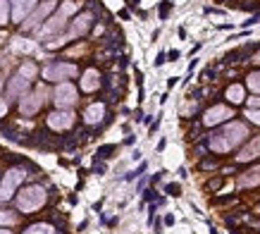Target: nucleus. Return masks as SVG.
Segmentation results:
<instances>
[{"label":"nucleus","mask_w":260,"mask_h":234,"mask_svg":"<svg viewBox=\"0 0 260 234\" xmlns=\"http://www.w3.org/2000/svg\"><path fill=\"white\" fill-rule=\"evenodd\" d=\"M103 115H105V105L103 103H93V105H88L86 112H84V120L88 124H98L103 120Z\"/></svg>","instance_id":"obj_12"},{"label":"nucleus","mask_w":260,"mask_h":234,"mask_svg":"<svg viewBox=\"0 0 260 234\" xmlns=\"http://www.w3.org/2000/svg\"><path fill=\"white\" fill-rule=\"evenodd\" d=\"M251 62H256V65H260V50L256 53V55H253V60H251Z\"/></svg>","instance_id":"obj_30"},{"label":"nucleus","mask_w":260,"mask_h":234,"mask_svg":"<svg viewBox=\"0 0 260 234\" xmlns=\"http://www.w3.org/2000/svg\"><path fill=\"white\" fill-rule=\"evenodd\" d=\"M248 137V127L244 122H227L219 132L208 139V146L217 153H229L239 143H244Z\"/></svg>","instance_id":"obj_1"},{"label":"nucleus","mask_w":260,"mask_h":234,"mask_svg":"<svg viewBox=\"0 0 260 234\" xmlns=\"http://www.w3.org/2000/svg\"><path fill=\"white\" fill-rule=\"evenodd\" d=\"M74 12H77V2H74V0H67V2L60 7V12L55 14L53 19H48V24L43 27V34H55V31H60V29L67 24V17Z\"/></svg>","instance_id":"obj_2"},{"label":"nucleus","mask_w":260,"mask_h":234,"mask_svg":"<svg viewBox=\"0 0 260 234\" xmlns=\"http://www.w3.org/2000/svg\"><path fill=\"white\" fill-rule=\"evenodd\" d=\"M34 2L36 0H12V17L14 22H22V17H27V12L34 7Z\"/></svg>","instance_id":"obj_13"},{"label":"nucleus","mask_w":260,"mask_h":234,"mask_svg":"<svg viewBox=\"0 0 260 234\" xmlns=\"http://www.w3.org/2000/svg\"><path fill=\"white\" fill-rule=\"evenodd\" d=\"M0 89H2V82H0Z\"/></svg>","instance_id":"obj_32"},{"label":"nucleus","mask_w":260,"mask_h":234,"mask_svg":"<svg viewBox=\"0 0 260 234\" xmlns=\"http://www.w3.org/2000/svg\"><path fill=\"white\" fill-rule=\"evenodd\" d=\"M45 201V191H43L41 187H29L27 191L19 196V208L29 213V210H34V208H39Z\"/></svg>","instance_id":"obj_3"},{"label":"nucleus","mask_w":260,"mask_h":234,"mask_svg":"<svg viewBox=\"0 0 260 234\" xmlns=\"http://www.w3.org/2000/svg\"><path fill=\"white\" fill-rule=\"evenodd\" d=\"M253 158H260V134L251 139L246 146H244V151L236 155L239 163H248V160H253Z\"/></svg>","instance_id":"obj_10"},{"label":"nucleus","mask_w":260,"mask_h":234,"mask_svg":"<svg viewBox=\"0 0 260 234\" xmlns=\"http://www.w3.org/2000/svg\"><path fill=\"white\" fill-rule=\"evenodd\" d=\"M22 179H24V170H12V172H7L5 179H2V187H0V201H7V198L12 196L14 187H17Z\"/></svg>","instance_id":"obj_8"},{"label":"nucleus","mask_w":260,"mask_h":234,"mask_svg":"<svg viewBox=\"0 0 260 234\" xmlns=\"http://www.w3.org/2000/svg\"><path fill=\"white\" fill-rule=\"evenodd\" d=\"M239 184H241V187H256V184H260V165L253 167V170H248V172H244L241 179H239Z\"/></svg>","instance_id":"obj_16"},{"label":"nucleus","mask_w":260,"mask_h":234,"mask_svg":"<svg viewBox=\"0 0 260 234\" xmlns=\"http://www.w3.org/2000/svg\"><path fill=\"white\" fill-rule=\"evenodd\" d=\"M0 222H14V215H7V213H0Z\"/></svg>","instance_id":"obj_26"},{"label":"nucleus","mask_w":260,"mask_h":234,"mask_svg":"<svg viewBox=\"0 0 260 234\" xmlns=\"http://www.w3.org/2000/svg\"><path fill=\"white\" fill-rule=\"evenodd\" d=\"M98 84H100V74H98L96 69L84 72V79H82V89H84V91H96Z\"/></svg>","instance_id":"obj_15"},{"label":"nucleus","mask_w":260,"mask_h":234,"mask_svg":"<svg viewBox=\"0 0 260 234\" xmlns=\"http://www.w3.org/2000/svg\"><path fill=\"white\" fill-rule=\"evenodd\" d=\"M27 234H53V230H50L48 225H34Z\"/></svg>","instance_id":"obj_20"},{"label":"nucleus","mask_w":260,"mask_h":234,"mask_svg":"<svg viewBox=\"0 0 260 234\" xmlns=\"http://www.w3.org/2000/svg\"><path fill=\"white\" fill-rule=\"evenodd\" d=\"M201 167H203V170H210V167H215V163H213V160H208V163H203Z\"/></svg>","instance_id":"obj_29"},{"label":"nucleus","mask_w":260,"mask_h":234,"mask_svg":"<svg viewBox=\"0 0 260 234\" xmlns=\"http://www.w3.org/2000/svg\"><path fill=\"white\" fill-rule=\"evenodd\" d=\"M77 103V89L72 86V84H60L57 89H55V105L62 110V108H69V105H74Z\"/></svg>","instance_id":"obj_5"},{"label":"nucleus","mask_w":260,"mask_h":234,"mask_svg":"<svg viewBox=\"0 0 260 234\" xmlns=\"http://www.w3.org/2000/svg\"><path fill=\"white\" fill-rule=\"evenodd\" d=\"M258 215H260V208H258Z\"/></svg>","instance_id":"obj_33"},{"label":"nucleus","mask_w":260,"mask_h":234,"mask_svg":"<svg viewBox=\"0 0 260 234\" xmlns=\"http://www.w3.org/2000/svg\"><path fill=\"white\" fill-rule=\"evenodd\" d=\"M27 89H29V79H24V77L19 74V77L12 79V84H10V96H12V98L14 96H22Z\"/></svg>","instance_id":"obj_18"},{"label":"nucleus","mask_w":260,"mask_h":234,"mask_svg":"<svg viewBox=\"0 0 260 234\" xmlns=\"http://www.w3.org/2000/svg\"><path fill=\"white\" fill-rule=\"evenodd\" d=\"M74 74H77V67H74V65H69V62L50 65V67H45V72H43V77H45V79H50V82L69 79V77H74Z\"/></svg>","instance_id":"obj_6"},{"label":"nucleus","mask_w":260,"mask_h":234,"mask_svg":"<svg viewBox=\"0 0 260 234\" xmlns=\"http://www.w3.org/2000/svg\"><path fill=\"white\" fill-rule=\"evenodd\" d=\"M246 105H248V110H258V108H260V98H246Z\"/></svg>","instance_id":"obj_24"},{"label":"nucleus","mask_w":260,"mask_h":234,"mask_svg":"<svg viewBox=\"0 0 260 234\" xmlns=\"http://www.w3.org/2000/svg\"><path fill=\"white\" fill-rule=\"evenodd\" d=\"M246 117L253 124H258V127H260V108H258V110H246Z\"/></svg>","instance_id":"obj_22"},{"label":"nucleus","mask_w":260,"mask_h":234,"mask_svg":"<svg viewBox=\"0 0 260 234\" xmlns=\"http://www.w3.org/2000/svg\"><path fill=\"white\" fill-rule=\"evenodd\" d=\"M43 100H45V89H39V91H34V94L22 98L19 110H22V115H34L43 105Z\"/></svg>","instance_id":"obj_7"},{"label":"nucleus","mask_w":260,"mask_h":234,"mask_svg":"<svg viewBox=\"0 0 260 234\" xmlns=\"http://www.w3.org/2000/svg\"><path fill=\"white\" fill-rule=\"evenodd\" d=\"M34 74H36V67H34V65H24V67H22V77H24V79H31Z\"/></svg>","instance_id":"obj_23"},{"label":"nucleus","mask_w":260,"mask_h":234,"mask_svg":"<svg viewBox=\"0 0 260 234\" xmlns=\"http://www.w3.org/2000/svg\"><path fill=\"white\" fill-rule=\"evenodd\" d=\"M219 184H222V179H213V182L208 184V189H217Z\"/></svg>","instance_id":"obj_27"},{"label":"nucleus","mask_w":260,"mask_h":234,"mask_svg":"<svg viewBox=\"0 0 260 234\" xmlns=\"http://www.w3.org/2000/svg\"><path fill=\"white\" fill-rule=\"evenodd\" d=\"M5 112H7V103H5V100H0V117H2Z\"/></svg>","instance_id":"obj_28"},{"label":"nucleus","mask_w":260,"mask_h":234,"mask_svg":"<svg viewBox=\"0 0 260 234\" xmlns=\"http://www.w3.org/2000/svg\"><path fill=\"white\" fill-rule=\"evenodd\" d=\"M246 86L253 91V94H260V69L248 74V77H246Z\"/></svg>","instance_id":"obj_19"},{"label":"nucleus","mask_w":260,"mask_h":234,"mask_svg":"<svg viewBox=\"0 0 260 234\" xmlns=\"http://www.w3.org/2000/svg\"><path fill=\"white\" fill-rule=\"evenodd\" d=\"M227 100L232 103V105H239V103H244L246 100V91H244V86L241 84H232L229 89H227Z\"/></svg>","instance_id":"obj_14"},{"label":"nucleus","mask_w":260,"mask_h":234,"mask_svg":"<svg viewBox=\"0 0 260 234\" xmlns=\"http://www.w3.org/2000/svg\"><path fill=\"white\" fill-rule=\"evenodd\" d=\"M229 117H234L232 108H227V105H213V108H208L206 115H203V124H206V127H215V124L227 122Z\"/></svg>","instance_id":"obj_4"},{"label":"nucleus","mask_w":260,"mask_h":234,"mask_svg":"<svg viewBox=\"0 0 260 234\" xmlns=\"http://www.w3.org/2000/svg\"><path fill=\"white\" fill-rule=\"evenodd\" d=\"M0 41H2V36H0Z\"/></svg>","instance_id":"obj_34"},{"label":"nucleus","mask_w":260,"mask_h":234,"mask_svg":"<svg viewBox=\"0 0 260 234\" xmlns=\"http://www.w3.org/2000/svg\"><path fill=\"white\" fill-rule=\"evenodd\" d=\"M48 124H50L53 129H57V132L69 129V127L74 124V115H72L69 110H57V112H53V115L48 117Z\"/></svg>","instance_id":"obj_9"},{"label":"nucleus","mask_w":260,"mask_h":234,"mask_svg":"<svg viewBox=\"0 0 260 234\" xmlns=\"http://www.w3.org/2000/svg\"><path fill=\"white\" fill-rule=\"evenodd\" d=\"M53 7H55V2H50V0H48V2H43L41 7H39V10H36V12L31 14V17L27 19V22H24V27H27V29H34L36 24H39V22H43V17H45V14L50 12Z\"/></svg>","instance_id":"obj_11"},{"label":"nucleus","mask_w":260,"mask_h":234,"mask_svg":"<svg viewBox=\"0 0 260 234\" xmlns=\"http://www.w3.org/2000/svg\"><path fill=\"white\" fill-rule=\"evenodd\" d=\"M91 19H93L91 14H88V12H84L82 17H79V19L74 22V27H72V36H79V34H84L86 29L91 27Z\"/></svg>","instance_id":"obj_17"},{"label":"nucleus","mask_w":260,"mask_h":234,"mask_svg":"<svg viewBox=\"0 0 260 234\" xmlns=\"http://www.w3.org/2000/svg\"><path fill=\"white\" fill-rule=\"evenodd\" d=\"M7 17H10L7 2H5V0H0V24H5V22H7Z\"/></svg>","instance_id":"obj_21"},{"label":"nucleus","mask_w":260,"mask_h":234,"mask_svg":"<svg viewBox=\"0 0 260 234\" xmlns=\"http://www.w3.org/2000/svg\"><path fill=\"white\" fill-rule=\"evenodd\" d=\"M167 193H170V196H179V193H181V189H179L177 184H170V187H167Z\"/></svg>","instance_id":"obj_25"},{"label":"nucleus","mask_w":260,"mask_h":234,"mask_svg":"<svg viewBox=\"0 0 260 234\" xmlns=\"http://www.w3.org/2000/svg\"><path fill=\"white\" fill-rule=\"evenodd\" d=\"M0 234H10V232H5V230H0Z\"/></svg>","instance_id":"obj_31"}]
</instances>
